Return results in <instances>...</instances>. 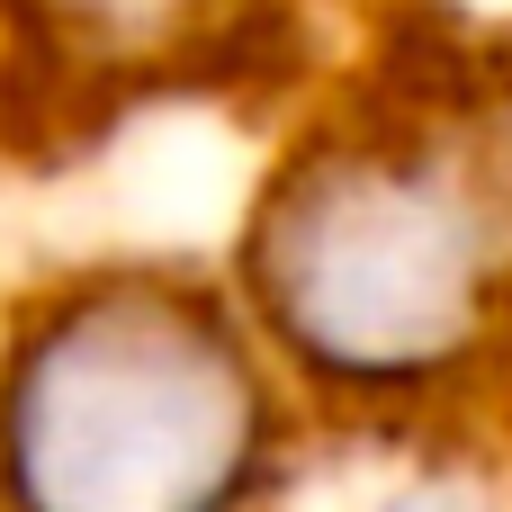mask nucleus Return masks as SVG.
Here are the masks:
<instances>
[{
  "instance_id": "f257e3e1",
  "label": "nucleus",
  "mask_w": 512,
  "mask_h": 512,
  "mask_svg": "<svg viewBox=\"0 0 512 512\" xmlns=\"http://www.w3.org/2000/svg\"><path fill=\"white\" fill-rule=\"evenodd\" d=\"M261 459V369L243 333L171 279L81 288L9 360L0 477L18 512H234Z\"/></svg>"
},
{
  "instance_id": "f03ea898",
  "label": "nucleus",
  "mask_w": 512,
  "mask_h": 512,
  "mask_svg": "<svg viewBox=\"0 0 512 512\" xmlns=\"http://www.w3.org/2000/svg\"><path fill=\"white\" fill-rule=\"evenodd\" d=\"M261 324L342 387H432L495 306V225L423 153H306L252 207Z\"/></svg>"
},
{
  "instance_id": "7ed1b4c3",
  "label": "nucleus",
  "mask_w": 512,
  "mask_h": 512,
  "mask_svg": "<svg viewBox=\"0 0 512 512\" xmlns=\"http://www.w3.org/2000/svg\"><path fill=\"white\" fill-rule=\"evenodd\" d=\"M396 512H495L477 486H423V495H405Z\"/></svg>"
}]
</instances>
